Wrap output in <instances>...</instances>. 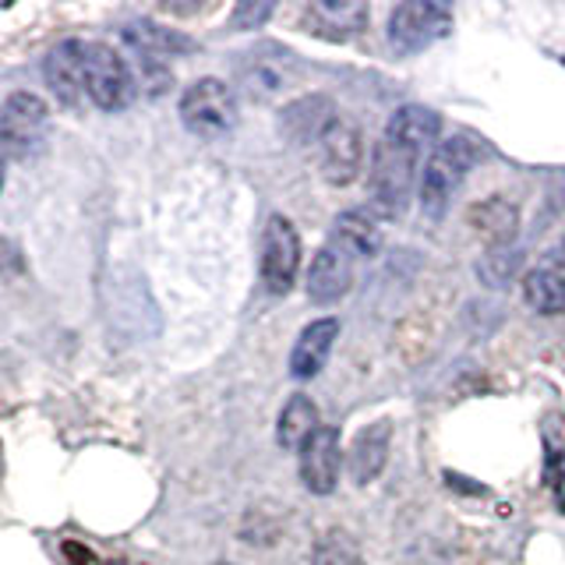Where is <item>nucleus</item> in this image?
Instances as JSON below:
<instances>
[{
    "label": "nucleus",
    "instance_id": "1",
    "mask_svg": "<svg viewBox=\"0 0 565 565\" xmlns=\"http://www.w3.org/2000/svg\"><path fill=\"white\" fill-rule=\"evenodd\" d=\"M441 135V117L428 106H403L393 114L371 163V205L382 216H399L411 205L414 181L424 159L431 156V141Z\"/></svg>",
    "mask_w": 565,
    "mask_h": 565
},
{
    "label": "nucleus",
    "instance_id": "2",
    "mask_svg": "<svg viewBox=\"0 0 565 565\" xmlns=\"http://www.w3.org/2000/svg\"><path fill=\"white\" fill-rule=\"evenodd\" d=\"M379 252V230L364 212H343L332 226V237L322 244L308 269V297L315 305H332L340 300L353 279H358V265Z\"/></svg>",
    "mask_w": 565,
    "mask_h": 565
},
{
    "label": "nucleus",
    "instance_id": "3",
    "mask_svg": "<svg viewBox=\"0 0 565 565\" xmlns=\"http://www.w3.org/2000/svg\"><path fill=\"white\" fill-rule=\"evenodd\" d=\"M477 156V141L470 135H456L438 141L431 149V156L424 159V173H420V205H424V216L428 220H441L446 209L452 202L456 188L467 181V173L473 170Z\"/></svg>",
    "mask_w": 565,
    "mask_h": 565
},
{
    "label": "nucleus",
    "instance_id": "4",
    "mask_svg": "<svg viewBox=\"0 0 565 565\" xmlns=\"http://www.w3.org/2000/svg\"><path fill=\"white\" fill-rule=\"evenodd\" d=\"M181 120L191 135L205 141L226 138L237 128V96L220 78H199L181 96Z\"/></svg>",
    "mask_w": 565,
    "mask_h": 565
},
{
    "label": "nucleus",
    "instance_id": "5",
    "mask_svg": "<svg viewBox=\"0 0 565 565\" xmlns=\"http://www.w3.org/2000/svg\"><path fill=\"white\" fill-rule=\"evenodd\" d=\"M300 75L297 53L279 43H258L241 53L237 61V82L247 99L269 103L279 93H287V85Z\"/></svg>",
    "mask_w": 565,
    "mask_h": 565
},
{
    "label": "nucleus",
    "instance_id": "6",
    "mask_svg": "<svg viewBox=\"0 0 565 565\" xmlns=\"http://www.w3.org/2000/svg\"><path fill=\"white\" fill-rule=\"evenodd\" d=\"M50 135V110L35 93H11L0 106V149L11 159L43 152Z\"/></svg>",
    "mask_w": 565,
    "mask_h": 565
},
{
    "label": "nucleus",
    "instance_id": "7",
    "mask_svg": "<svg viewBox=\"0 0 565 565\" xmlns=\"http://www.w3.org/2000/svg\"><path fill=\"white\" fill-rule=\"evenodd\" d=\"M82 78H85V96L99 110H124L135 99V75L128 61L106 43H85Z\"/></svg>",
    "mask_w": 565,
    "mask_h": 565
},
{
    "label": "nucleus",
    "instance_id": "8",
    "mask_svg": "<svg viewBox=\"0 0 565 565\" xmlns=\"http://www.w3.org/2000/svg\"><path fill=\"white\" fill-rule=\"evenodd\" d=\"M452 32V11L428 0H411V4H396L388 14V46L396 53H420L431 43L446 40Z\"/></svg>",
    "mask_w": 565,
    "mask_h": 565
},
{
    "label": "nucleus",
    "instance_id": "9",
    "mask_svg": "<svg viewBox=\"0 0 565 565\" xmlns=\"http://www.w3.org/2000/svg\"><path fill=\"white\" fill-rule=\"evenodd\" d=\"M300 269V237L287 216H269L262 237V282L269 294H287Z\"/></svg>",
    "mask_w": 565,
    "mask_h": 565
},
{
    "label": "nucleus",
    "instance_id": "10",
    "mask_svg": "<svg viewBox=\"0 0 565 565\" xmlns=\"http://www.w3.org/2000/svg\"><path fill=\"white\" fill-rule=\"evenodd\" d=\"M364 159V141L358 124L335 117L326 135L318 138V163H322V177L329 184H350L361 173Z\"/></svg>",
    "mask_w": 565,
    "mask_h": 565
},
{
    "label": "nucleus",
    "instance_id": "11",
    "mask_svg": "<svg viewBox=\"0 0 565 565\" xmlns=\"http://www.w3.org/2000/svg\"><path fill=\"white\" fill-rule=\"evenodd\" d=\"M340 467H343V446H340V431L322 424L305 446H300V481L311 494H329L340 481Z\"/></svg>",
    "mask_w": 565,
    "mask_h": 565
},
{
    "label": "nucleus",
    "instance_id": "12",
    "mask_svg": "<svg viewBox=\"0 0 565 565\" xmlns=\"http://www.w3.org/2000/svg\"><path fill=\"white\" fill-rule=\"evenodd\" d=\"M526 305L541 315H562L565 311V244L552 247L523 279Z\"/></svg>",
    "mask_w": 565,
    "mask_h": 565
},
{
    "label": "nucleus",
    "instance_id": "13",
    "mask_svg": "<svg viewBox=\"0 0 565 565\" xmlns=\"http://www.w3.org/2000/svg\"><path fill=\"white\" fill-rule=\"evenodd\" d=\"M305 25L322 40L347 43L367 25V4L361 0H311L305 8Z\"/></svg>",
    "mask_w": 565,
    "mask_h": 565
},
{
    "label": "nucleus",
    "instance_id": "14",
    "mask_svg": "<svg viewBox=\"0 0 565 565\" xmlns=\"http://www.w3.org/2000/svg\"><path fill=\"white\" fill-rule=\"evenodd\" d=\"M82 64H85V40H64L50 50V57L43 64L46 85L53 88V96L67 106H78L85 99V78H82Z\"/></svg>",
    "mask_w": 565,
    "mask_h": 565
},
{
    "label": "nucleus",
    "instance_id": "15",
    "mask_svg": "<svg viewBox=\"0 0 565 565\" xmlns=\"http://www.w3.org/2000/svg\"><path fill=\"white\" fill-rule=\"evenodd\" d=\"M388 441H393V424L388 420H371L367 428L358 431V438L350 441V452H347V467L353 481L358 484L375 481L388 459Z\"/></svg>",
    "mask_w": 565,
    "mask_h": 565
},
{
    "label": "nucleus",
    "instance_id": "16",
    "mask_svg": "<svg viewBox=\"0 0 565 565\" xmlns=\"http://www.w3.org/2000/svg\"><path fill=\"white\" fill-rule=\"evenodd\" d=\"M340 340V322L335 318H318V322L305 326L290 350V375L294 379H315L326 367L329 353Z\"/></svg>",
    "mask_w": 565,
    "mask_h": 565
},
{
    "label": "nucleus",
    "instance_id": "17",
    "mask_svg": "<svg viewBox=\"0 0 565 565\" xmlns=\"http://www.w3.org/2000/svg\"><path fill=\"white\" fill-rule=\"evenodd\" d=\"M332 120H335L332 103L326 96H308V99H297L287 106V114H282V131H287L294 141H318Z\"/></svg>",
    "mask_w": 565,
    "mask_h": 565
},
{
    "label": "nucleus",
    "instance_id": "18",
    "mask_svg": "<svg viewBox=\"0 0 565 565\" xmlns=\"http://www.w3.org/2000/svg\"><path fill=\"white\" fill-rule=\"evenodd\" d=\"M318 428H322V424H318V406L311 403V396L297 393V396H290L287 406H282L279 424H276V441L282 449L300 452V446H305Z\"/></svg>",
    "mask_w": 565,
    "mask_h": 565
},
{
    "label": "nucleus",
    "instance_id": "19",
    "mask_svg": "<svg viewBox=\"0 0 565 565\" xmlns=\"http://www.w3.org/2000/svg\"><path fill=\"white\" fill-rule=\"evenodd\" d=\"M124 40L131 43V50L146 64H152L159 57H170L177 50H191V40H184V35H177L163 25H152V22H138L131 29H124Z\"/></svg>",
    "mask_w": 565,
    "mask_h": 565
},
{
    "label": "nucleus",
    "instance_id": "20",
    "mask_svg": "<svg viewBox=\"0 0 565 565\" xmlns=\"http://www.w3.org/2000/svg\"><path fill=\"white\" fill-rule=\"evenodd\" d=\"M470 223L481 230V234H488L494 247H505V241L516 234V209L505 199H491L470 212Z\"/></svg>",
    "mask_w": 565,
    "mask_h": 565
},
{
    "label": "nucleus",
    "instance_id": "21",
    "mask_svg": "<svg viewBox=\"0 0 565 565\" xmlns=\"http://www.w3.org/2000/svg\"><path fill=\"white\" fill-rule=\"evenodd\" d=\"M315 565H358V547L340 530H329L315 544Z\"/></svg>",
    "mask_w": 565,
    "mask_h": 565
},
{
    "label": "nucleus",
    "instance_id": "22",
    "mask_svg": "<svg viewBox=\"0 0 565 565\" xmlns=\"http://www.w3.org/2000/svg\"><path fill=\"white\" fill-rule=\"evenodd\" d=\"M544 481H547V488H552L555 505L565 512V441H562V446H547V456H544Z\"/></svg>",
    "mask_w": 565,
    "mask_h": 565
},
{
    "label": "nucleus",
    "instance_id": "23",
    "mask_svg": "<svg viewBox=\"0 0 565 565\" xmlns=\"http://www.w3.org/2000/svg\"><path fill=\"white\" fill-rule=\"evenodd\" d=\"M269 14H273V4H241V8L234 11V25H237V29H255V25H262Z\"/></svg>",
    "mask_w": 565,
    "mask_h": 565
},
{
    "label": "nucleus",
    "instance_id": "24",
    "mask_svg": "<svg viewBox=\"0 0 565 565\" xmlns=\"http://www.w3.org/2000/svg\"><path fill=\"white\" fill-rule=\"evenodd\" d=\"M82 565H131V562H82Z\"/></svg>",
    "mask_w": 565,
    "mask_h": 565
},
{
    "label": "nucleus",
    "instance_id": "25",
    "mask_svg": "<svg viewBox=\"0 0 565 565\" xmlns=\"http://www.w3.org/2000/svg\"><path fill=\"white\" fill-rule=\"evenodd\" d=\"M0 188H4V159H0Z\"/></svg>",
    "mask_w": 565,
    "mask_h": 565
},
{
    "label": "nucleus",
    "instance_id": "26",
    "mask_svg": "<svg viewBox=\"0 0 565 565\" xmlns=\"http://www.w3.org/2000/svg\"><path fill=\"white\" fill-rule=\"evenodd\" d=\"M216 565H230V562H216Z\"/></svg>",
    "mask_w": 565,
    "mask_h": 565
}]
</instances>
